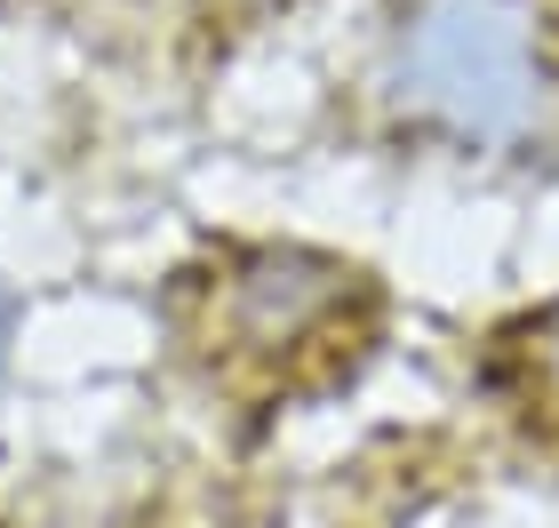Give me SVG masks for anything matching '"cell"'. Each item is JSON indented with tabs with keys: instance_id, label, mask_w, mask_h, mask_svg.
I'll use <instances>...</instances> for the list:
<instances>
[{
	"instance_id": "7a4b0ae2",
	"label": "cell",
	"mask_w": 559,
	"mask_h": 528,
	"mask_svg": "<svg viewBox=\"0 0 559 528\" xmlns=\"http://www.w3.org/2000/svg\"><path fill=\"white\" fill-rule=\"evenodd\" d=\"M376 281L336 248L304 240H240L200 281L192 352L216 392L233 400H304L368 352Z\"/></svg>"
},
{
	"instance_id": "277c9868",
	"label": "cell",
	"mask_w": 559,
	"mask_h": 528,
	"mask_svg": "<svg viewBox=\"0 0 559 528\" xmlns=\"http://www.w3.org/2000/svg\"><path fill=\"white\" fill-rule=\"evenodd\" d=\"M16 344H24V289L0 272V424H9V385H16Z\"/></svg>"
},
{
	"instance_id": "3957f363",
	"label": "cell",
	"mask_w": 559,
	"mask_h": 528,
	"mask_svg": "<svg viewBox=\"0 0 559 528\" xmlns=\"http://www.w3.org/2000/svg\"><path fill=\"white\" fill-rule=\"evenodd\" d=\"M479 392L536 441V457L559 465V289L488 337V352H479Z\"/></svg>"
},
{
	"instance_id": "6da1fadb",
	"label": "cell",
	"mask_w": 559,
	"mask_h": 528,
	"mask_svg": "<svg viewBox=\"0 0 559 528\" xmlns=\"http://www.w3.org/2000/svg\"><path fill=\"white\" fill-rule=\"evenodd\" d=\"M368 89L431 153L536 161L559 144V16L544 0H392Z\"/></svg>"
}]
</instances>
